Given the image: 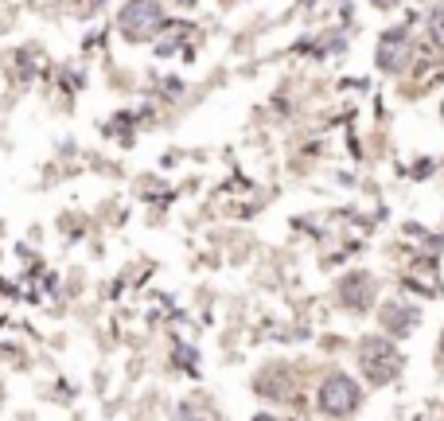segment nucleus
Returning a JSON list of instances; mask_svg holds the SVG:
<instances>
[{"label": "nucleus", "mask_w": 444, "mask_h": 421, "mask_svg": "<svg viewBox=\"0 0 444 421\" xmlns=\"http://www.w3.org/2000/svg\"><path fill=\"white\" fill-rule=\"evenodd\" d=\"M401 351L390 343L386 336H366L359 343V367H362V374L371 378V383H394L397 374H401Z\"/></svg>", "instance_id": "nucleus-1"}, {"label": "nucleus", "mask_w": 444, "mask_h": 421, "mask_svg": "<svg viewBox=\"0 0 444 421\" xmlns=\"http://www.w3.org/2000/svg\"><path fill=\"white\" fill-rule=\"evenodd\" d=\"M117 27L125 39L141 43V39H152L164 27V12H160L156 0H129L117 12Z\"/></svg>", "instance_id": "nucleus-2"}, {"label": "nucleus", "mask_w": 444, "mask_h": 421, "mask_svg": "<svg viewBox=\"0 0 444 421\" xmlns=\"http://www.w3.org/2000/svg\"><path fill=\"white\" fill-rule=\"evenodd\" d=\"M359 402H362L359 383L347 378V374H327L324 383H320V409L331 413V418H347V413H355Z\"/></svg>", "instance_id": "nucleus-3"}, {"label": "nucleus", "mask_w": 444, "mask_h": 421, "mask_svg": "<svg viewBox=\"0 0 444 421\" xmlns=\"http://www.w3.org/2000/svg\"><path fill=\"white\" fill-rule=\"evenodd\" d=\"M409 36H406V27H397V32H386L382 39H378V67L382 71H401L409 62Z\"/></svg>", "instance_id": "nucleus-4"}, {"label": "nucleus", "mask_w": 444, "mask_h": 421, "mask_svg": "<svg viewBox=\"0 0 444 421\" xmlns=\"http://www.w3.org/2000/svg\"><path fill=\"white\" fill-rule=\"evenodd\" d=\"M257 390L265 398H277V402H285V398L296 394V378L288 374V367H269V371L257 374Z\"/></svg>", "instance_id": "nucleus-5"}, {"label": "nucleus", "mask_w": 444, "mask_h": 421, "mask_svg": "<svg viewBox=\"0 0 444 421\" xmlns=\"http://www.w3.org/2000/svg\"><path fill=\"white\" fill-rule=\"evenodd\" d=\"M339 297H343V304H347V308H366V304L374 301V277H366V273L343 277Z\"/></svg>", "instance_id": "nucleus-6"}, {"label": "nucleus", "mask_w": 444, "mask_h": 421, "mask_svg": "<svg viewBox=\"0 0 444 421\" xmlns=\"http://www.w3.org/2000/svg\"><path fill=\"white\" fill-rule=\"evenodd\" d=\"M413 320H417L413 308H401V304H386V308H382V324L390 328L394 336H406L409 328H413Z\"/></svg>", "instance_id": "nucleus-7"}, {"label": "nucleus", "mask_w": 444, "mask_h": 421, "mask_svg": "<svg viewBox=\"0 0 444 421\" xmlns=\"http://www.w3.org/2000/svg\"><path fill=\"white\" fill-rule=\"evenodd\" d=\"M429 27H432V36H436V43L444 47V4H436L429 16Z\"/></svg>", "instance_id": "nucleus-8"}, {"label": "nucleus", "mask_w": 444, "mask_h": 421, "mask_svg": "<svg viewBox=\"0 0 444 421\" xmlns=\"http://www.w3.org/2000/svg\"><path fill=\"white\" fill-rule=\"evenodd\" d=\"M371 4H378V8H394L397 0H371Z\"/></svg>", "instance_id": "nucleus-9"}, {"label": "nucleus", "mask_w": 444, "mask_h": 421, "mask_svg": "<svg viewBox=\"0 0 444 421\" xmlns=\"http://www.w3.org/2000/svg\"><path fill=\"white\" fill-rule=\"evenodd\" d=\"M176 4H183V8H191V4H195V0H176Z\"/></svg>", "instance_id": "nucleus-10"}, {"label": "nucleus", "mask_w": 444, "mask_h": 421, "mask_svg": "<svg viewBox=\"0 0 444 421\" xmlns=\"http://www.w3.org/2000/svg\"><path fill=\"white\" fill-rule=\"evenodd\" d=\"M441 355H444V336H441Z\"/></svg>", "instance_id": "nucleus-11"}, {"label": "nucleus", "mask_w": 444, "mask_h": 421, "mask_svg": "<svg viewBox=\"0 0 444 421\" xmlns=\"http://www.w3.org/2000/svg\"><path fill=\"white\" fill-rule=\"evenodd\" d=\"M441 113H444V106H441Z\"/></svg>", "instance_id": "nucleus-12"}]
</instances>
